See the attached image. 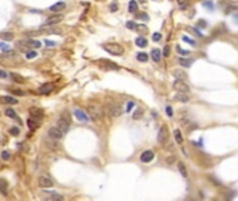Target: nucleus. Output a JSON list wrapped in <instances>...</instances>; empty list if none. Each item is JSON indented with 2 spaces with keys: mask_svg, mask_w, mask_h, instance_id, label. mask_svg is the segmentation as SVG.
<instances>
[{
  "mask_svg": "<svg viewBox=\"0 0 238 201\" xmlns=\"http://www.w3.org/2000/svg\"><path fill=\"white\" fill-rule=\"evenodd\" d=\"M88 116L89 119H92L93 122H100L103 116H105V110L99 104H89L88 105Z\"/></svg>",
  "mask_w": 238,
  "mask_h": 201,
  "instance_id": "f257e3e1",
  "label": "nucleus"
},
{
  "mask_svg": "<svg viewBox=\"0 0 238 201\" xmlns=\"http://www.w3.org/2000/svg\"><path fill=\"white\" fill-rule=\"evenodd\" d=\"M103 110H105V113L106 115H109L110 117H119L123 115V106L120 105V104H117V102H107L106 105H105V108H103Z\"/></svg>",
  "mask_w": 238,
  "mask_h": 201,
  "instance_id": "f03ea898",
  "label": "nucleus"
},
{
  "mask_svg": "<svg viewBox=\"0 0 238 201\" xmlns=\"http://www.w3.org/2000/svg\"><path fill=\"white\" fill-rule=\"evenodd\" d=\"M70 124H71V120H70V116H68V113H63L61 116L59 117V120H57V124H56V127L63 133V134H65L67 131H68V128H70Z\"/></svg>",
  "mask_w": 238,
  "mask_h": 201,
  "instance_id": "7ed1b4c3",
  "label": "nucleus"
},
{
  "mask_svg": "<svg viewBox=\"0 0 238 201\" xmlns=\"http://www.w3.org/2000/svg\"><path fill=\"white\" fill-rule=\"evenodd\" d=\"M106 52H109L110 54H114V56H121L124 53V48L119 45V43H105L102 46Z\"/></svg>",
  "mask_w": 238,
  "mask_h": 201,
  "instance_id": "20e7f679",
  "label": "nucleus"
},
{
  "mask_svg": "<svg viewBox=\"0 0 238 201\" xmlns=\"http://www.w3.org/2000/svg\"><path fill=\"white\" fill-rule=\"evenodd\" d=\"M102 69H105V70H119L120 66L117 63H114V62H110L107 59H100V60H97L96 62Z\"/></svg>",
  "mask_w": 238,
  "mask_h": 201,
  "instance_id": "39448f33",
  "label": "nucleus"
},
{
  "mask_svg": "<svg viewBox=\"0 0 238 201\" xmlns=\"http://www.w3.org/2000/svg\"><path fill=\"white\" fill-rule=\"evenodd\" d=\"M173 88L177 92H183V94H187V92L189 91L188 84H187L185 81H183V80H175L173 83Z\"/></svg>",
  "mask_w": 238,
  "mask_h": 201,
  "instance_id": "423d86ee",
  "label": "nucleus"
},
{
  "mask_svg": "<svg viewBox=\"0 0 238 201\" xmlns=\"http://www.w3.org/2000/svg\"><path fill=\"white\" fill-rule=\"evenodd\" d=\"M63 133L57 128V127H50L49 130H47V137L50 138V140H54V141H59V140H61L63 138Z\"/></svg>",
  "mask_w": 238,
  "mask_h": 201,
  "instance_id": "0eeeda50",
  "label": "nucleus"
},
{
  "mask_svg": "<svg viewBox=\"0 0 238 201\" xmlns=\"http://www.w3.org/2000/svg\"><path fill=\"white\" fill-rule=\"evenodd\" d=\"M167 140H169V128H167V126H162L159 130V134H157V141L162 145H164L167 143Z\"/></svg>",
  "mask_w": 238,
  "mask_h": 201,
  "instance_id": "6e6552de",
  "label": "nucleus"
},
{
  "mask_svg": "<svg viewBox=\"0 0 238 201\" xmlns=\"http://www.w3.org/2000/svg\"><path fill=\"white\" fill-rule=\"evenodd\" d=\"M38 183L42 189H46V187H52L53 186V180L50 179V176L47 175H42L39 179H38Z\"/></svg>",
  "mask_w": 238,
  "mask_h": 201,
  "instance_id": "1a4fd4ad",
  "label": "nucleus"
},
{
  "mask_svg": "<svg viewBox=\"0 0 238 201\" xmlns=\"http://www.w3.org/2000/svg\"><path fill=\"white\" fill-rule=\"evenodd\" d=\"M153 159H155V152L152 149H146L141 154V162H143V163H149Z\"/></svg>",
  "mask_w": 238,
  "mask_h": 201,
  "instance_id": "9d476101",
  "label": "nucleus"
},
{
  "mask_svg": "<svg viewBox=\"0 0 238 201\" xmlns=\"http://www.w3.org/2000/svg\"><path fill=\"white\" fill-rule=\"evenodd\" d=\"M74 116H75L77 120H79V122H82V123H87L88 120H89L88 113L84 112L82 109H75V110H74Z\"/></svg>",
  "mask_w": 238,
  "mask_h": 201,
  "instance_id": "9b49d317",
  "label": "nucleus"
},
{
  "mask_svg": "<svg viewBox=\"0 0 238 201\" xmlns=\"http://www.w3.org/2000/svg\"><path fill=\"white\" fill-rule=\"evenodd\" d=\"M29 113H31V119H35L38 122H41V119L43 117V110L39 109V108H31Z\"/></svg>",
  "mask_w": 238,
  "mask_h": 201,
  "instance_id": "f8f14e48",
  "label": "nucleus"
},
{
  "mask_svg": "<svg viewBox=\"0 0 238 201\" xmlns=\"http://www.w3.org/2000/svg\"><path fill=\"white\" fill-rule=\"evenodd\" d=\"M53 89H54L53 83H45L43 85H41V87L38 88V92H39V94H50Z\"/></svg>",
  "mask_w": 238,
  "mask_h": 201,
  "instance_id": "ddd939ff",
  "label": "nucleus"
},
{
  "mask_svg": "<svg viewBox=\"0 0 238 201\" xmlns=\"http://www.w3.org/2000/svg\"><path fill=\"white\" fill-rule=\"evenodd\" d=\"M60 21H63V15L61 14H53L46 20V25H56Z\"/></svg>",
  "mask_w": 238,
  "mask_h": 201,
  "instance_id": "4468645a",
  "label": "nucleus"
},
{
  "mask_svg": "<svg viewBox=\"0 0 238 201\" xmlns=\"http://www.w3.org/2000/svg\"><path fill=\"white\" fill-rule=\"evenodd\" d=\"M39 32H46V34H60V30L56 28L54 25H45V27H41Z\"/></svg>",
  "mask_w": 238,
  "mask_h": 201,
  "instance_id": "2eb2a0df",
  "label": "nucleus"
},
{
  "mask_svg": "<svg viewBox=\"0 0 238 201\" xmlns=\"http://www.w3.org/2000/svg\"><path fill=\"white\" fill-rule=\"evenodd\" d=\"M9 183H7V180L4 179V177H0V193L3 194V196H7L9 194Z\"/></svg>",
  "mask_w": 238,
  "mask_h": 201,
  "instance_id": "dca6fc26",
  "label": "nucleus"
},
{
  "mask_svg": "<svg viewBox=\"0 0 238 201\" xmlns=\"http://www.w3.org/2000/svg\"><path fill=\"white\" fill-rule=\"evenodd\" d=\"M0 102H1V104H10V105H15L18 101H17L14 96L3 95V96H0Z\"/></svg>",
  "mask_w": 238,
  "mask_h": 201,
  "instance_id": "f3484780",
  "label": "nucleus"
},
{
  "mask_svg": "<svg viewBox=\"0 0 238 201\" xmlns=\"http://www.w3.org/2000/svg\"><path fill=\"white\" fill-rule=\"evenodd\" d=\"M64 9H65L64 1H59V3H56L53 6H50V11H53V13H60V11H63Z\"/></svg>",
  "mask_w": 238,
  "mask_h": 201,
  "instance_id": "a211bd4d",
  "label": "nucleus"
},
{
  "mask_svg": "<svg viewBox=\"0 0 238 201\" xmlns=\"http://www.w3.org/2000/svg\"><path fill=\"white\" fill-rule=\"evenodd\" d=\"M45 193H49V196H50V200H52V201H64V197H63L61 194L56 193V191H47V190H45Z\"/></svg>",
  "mask_w": 238,
  "mask_h": 201,
  "instance_id": "6ab92c4d",
  "label": "nucleus"
},
{
  "mask_svg": "<svg viewBox=\"0 0 238 201\" xmlns=\"http://www.w3.org/2000/svg\"><path fill=\"white\" fill-rule=\"evenodd\" d=\"M184 127H185V131H192V130H196L198 128V124L195 122H189V120H184Z\"/></svg>",
  "mask_w": 238,
  "mask_h": 201,
  "instance_id": "aec40b11",
  "label": "nucleus"
},
{
  "mask_svg": "<svg viewBox=\"0 0 238 201\" xmlns=\"http://www.w3.org/2000/svg\"><path fill=\"white\" fill-rule=\"evenodd\" d=\"M174 99H175V101H178V102H183V104H185V102H188V101H189V96L187 95V94L178 92V94H175Z\"/></svg>",
  "mask_w": 238,
  "mask_h": 201,
  "instance_id": "412c9836",
  "label": "nucleus"
},
{
  "mask_svg": "<svg viewBox=\"0 0 238 201\" xmlns=\"http://www.w3.org/2000/svg\"><path fill=\"white\" fill-rule=\"evenodd\" d=\"M151 56L155 62H160V59H162V52H160V49H152Z\"/></svg>",
  "mask_w": 238,
  "mask_h": 201,
  "instance_id": "4be33fe9",
  "label": "nucleus"
},
{
  "mask_svg": "<svg viewBox=\"0 0 238 201\" xmlns=\"http://www.w3.org/2000/svg\"><path fill=\"white\" fill-rule=\"evenodd\" d=\"M173 75L175 77V78H177V80H183V81H184L185 78L188 77V75H187V73H185V71H183V70H174V71H173Z\"/></svg>",
  "mask_w": 238,
  "mask_h": 201,
  "instance_id": "5701e85b",
  "label": "nucleus"
},
{
  "mask_svg": "<svg viewBox=\"0 0 238 201\" xmlns=\"http://www.w3.org/2000/svg\"><path fill=\"white\" fill-rule=\"evenodd\" d=\"M6 116L10 117V119H14V120H20V117H18V115L15 113V110L14 109H11V108H9V109H6Z\"/></svg>",
  "mask_w": 238,
  "mask_h": 201,
  "instance_id": "b1692460",
  "label": "nucleus"
},
{
  "mask_svg": "<svg viewBox=\"0 0 238 201\" xmlns=\"http://www.w3.org/2000/svg\"><path fill=\"white\" fill-rule=\"evenodd\" d=\"M177 166H178V172L181 173V176H183L184 179H187V177H188V172H187L185 165L183 163V162H178V165H177Z\"/></svg>",
  "mask_w": 238,
  "mask_h": 201,
  "instance_id": "393cba45",
  "label": "nucleus"
},
{
  "mask_svg": "<svg viewBox=\"0 0 238 201\" xmlns=\"http://www.w3.org/2000/svg\"><path fill=\"white\" fill-rule=\"evenodd\" d=\"M178 63H180V66H183V67H189L191 64L194 63V60H192V59H183V57H180V59H178Z\"/></svg>",
  "mask_w": 238,
  "mask_h": 201,
  "instance_id": "a878e982",
  "label": "nucleus"
},
{
  "mask_svg": "<svg viewBox=\"0 0 238 201\" xmlns=\"http://www.w3.org/2000/svg\"><path fill=\"white\" fill-rule=\"evenodd\" d=\"M174 138H175V141H177V144H183L184 143V138H183V134H181V131L177 128V130H174Z\"/></svg>",
  "mask_w": 238,
  "mask_h": 201,
  "instance_id": "bb28decb",
  "label": "nucleus"
},
{
  "mask_svg": "<svg viewBox=\"0 0 238 201\" xmlns=\"http://www.w3.org/2000/svg\"><path fill=\"white\" fill-rule=\"evenodd\" d=\"M135 45L139 46V48H145V46L148 45V41H146L143 36H138V38L135 39Z\"/></svg>",
  "mask_w": 238,
  "mask_h": 201,
  "instance_id": "cd10ccee",
  "label": "nucleus"
},
{
  "mask_svg": "<svg viewBox=\"0 0 238 201\" xmlns=\"http://www.w3.org/2000/svg\"><path fill=\"white\" fill-rule=\"evenodd\" d=\"M27 123H28V127H29L32 131H33V130H36V128L39 127V122H38V120H35V119H28V122H27Z\"/></svg>",
  "mask_w": 238,
  "mask_h": 201,
  "instance_id": "c85d7f7f",
  "label": "nucleus"
},
{
  "mask_svg": "<svg viewBox=\"0 0 238 201\" xmlns=\"http://www.w3.org/2000/svg\"><path fill=\"white\" fill-rule=\"evenodd\" d=\"M128 11H130V13L138 11V3H137L135 0H131L130 3H128Z\"/></svg>",
  "mask_w": 238,
  "mask_h": 201,
  "instance_id": "c756f323",
  "label": "nucleus"
},
{
  "mask_svg": "<svg viewBox=\"0 0 238 201\" xmlns=\"http://www.w3.org/2000/svg\"><path fill=\"white\" fill-rule=\"evenodd\" d=\"M148 59H149V56H148L146 53H143V52H141V53H138V54H137V60H139V62H142V63L148 62Z\"/></svg>",
  "mask_w": 238,
  "mask_h": 201,
  "instance_id": "7c9ffc66",
  "label": "nucleus"
},
{
  "mask_svg": "<svg viewBox=\"0 0 238 201\" xmlns=\"http://www.w3.org/2000/svg\"><path fill=\"white\" fill-rule=\"evenodd\" d=\"M28 43H29V46H31V49H38V48H41L42 46V43L39 42V41H33V39H29L28 41Z\"/></svg>",
  "mask_w": 238,
  "mask_h": 201,
  "instance_id": "2f4dec72",
  "label": "nucleus"
},
{
  "mask_svg": "<svg viewBox=\"0 0 238 201\" xmlns=\"http://www.w3.org/2000/svg\"><path fill=\"white\" fill-rule=\"evenodd\" d=\"M0 38L4 39V41H11V39L14 38V35L10 34V32H3V34H0Z\"/></svg>",
  "mask_w": 238,
  "mask_h": 201,
  "instance_id": "473e14b6",
  "label": "nucleus"
},
{
  "mask_svg": "<svg viewBox=\"0 0 238 201\" xmlns=\"http://www.w3.org/2000/svg\"><path fill=\"white\" fill-rule=\"evenodd\" d=\"M10 77H13V80L17 81V83H24L25 81L24 77H21V75H18V74H14V73H10Z\"/></svg>",
  "mask_w": 238,
  "mask_h": 201,
  "instance_id": "72a5a7b5",
  "label": "nucleus"
},
{
  "mask_svg": "<svg viewBox=\"0 0 238 201\" xmlns=\"http://www.w3.org/2000/svg\"><path fill=\"white\" fill-rule=\"evenodd\" d=\"M10 158H11L10 151H7V149H6V151H3V152H1V159H3V161H9Z\"/></svg>",
  "mask_w": 238,
  "mask_h": 201,
  "instance_id": "f704fd0d",
  "label": "nucleus"
},
{
  "mask_svg": "<svg viewBox=\"0 0 238 201\" xmlns=\"http://www.w3.org/2000/svg\"><path fill=\"white\" fill-rule=\"evenodd\" d=\"M36 56H38V53L35 52V50H29V52H27V56H25V57H27L28 60H31V59H35Z\"/></svg>",
  "mask_w": 238,
  "mask_h": 201,
  "instance_id": "c9c22d12",
  "label": "nucleus"
},
{
  "mask_svg": "<svg viewBox=\"0 0 238 201\" xmlns=\"http://www.w3.org/2000/svg\"><path fill=\"white\" fill-rule=\"evenodd\" d=\"M0 49L3 52H9L10 50V45H7L6 42H0Z\"/></svg>",
  "mask_w": 238,
  "mask_h": 201,
  "instance_id": "e433bc0d",
  "label": "nucleus"
},
{
  "mask_svg": "<svg viewBox=\"0 0 238 201\" xmlns=\"http://www.w3.org/2000/svg\"><path fill=\"white\" fill-rule=\"evenodd\" d=\"M152 39H153V42H159V41L162 39V34H159V32H155V34L152 35Z\"/></svg>",
  "mask_w": 238,
  "mask_h": 201,
  "instance_id": "4c0bfd02",
  "label": "nucleus"
},
{
  "mask_svg": "<svg viewBox=\"0 0 238 201\" xmlns=\"http://www.w3.org/2000/svg\"><path fill=\"white\" fill-rule=\"evenodd\" d=\"M125 27H127L128 30H137V24L132 21H127L125 22Z\"/></svg>",
  "mask_w": 238,
  "mask_h": 201,
  "instance_id": "58836bf2",
  "label": "nucleus"
},
{
  "mask_svg": "<svg viewBox=\"0 0 238 201\" xmlns=\"http://www.w3.org/2000/svg\"><path fill=\"white\" fill-rule=\"evenodd\" d=\"M209 180H210L213 184H216V186H221V182L217 180V177H215V176H209Z\"/></svg>",
  "mask_w": 238,
  "mask_h": 201,
  "instance_id": "ea45409f",
  "label": "nucleus"
},
{
  "mask_svg": "<svg viewBox=\"0 0 238 201\" xmlns=\"http://www.w3.org/2000/svg\"><path fill=\"white\" fill-rule=\"evenodd\" d=\"M183 41H185V42H188V43H191V46H196V42H195L194 39H191V38H188V36H183Z\"/></svg>",
  "mask_w": 238,
  "mask_h": 201,
  "instance_id": "a19ab883",
  "label": "nucleus"
},
{
  "mask_svg": "<svg viewBox=\"0 0 238 201\" xmlns=\"http://www.w3.org/2000/svg\"><path fill=\"white\" fill-rule=\"evenodd\" d=\"M203 7L209 9V10H213V3H212L210 0H207V1H203Z\"/></svg>",
  "mask_w": 238,
  "mask_h": 201,
  "instance_id": "79ce46f5",
  "label": "nucleus"
},
{
  "mask_svg": "<svg viewBox=\"0 0 238 201\" xmlns=\"http://www.w3.org/2000/svg\"><path fill=\"white\" fill-rule=\"evenodd\" d=\"M10 134H13V136H18V134H20V128H18V127H11Z\"/></svg>",
  "mask_w": 238,
  "mask_h": 201,
  "instance_id": "37998d69",
  "label": "nucleus"
},
{
  "mask_svg": "<svg viewBox=\"0 0 238 201\" xmlns=\"http://www.w3.org/2000/svg\"><path fill=\"white\" fill-rule=\"evenodd\" d=\"M137 30L141 32H148V28H146V25H143V24H139V25H137Z\"/></svg>",
  "mask_w": 238,
  "mask_h": 201,
  "instance_id": "c03bdc74",
  "label": "nucleus"
},
{
  "mask_svg": "<svg viewBox=\"0 0 238 201\" xmlns=\"http://www.w3.org/2000/svg\"><path fill=\"white\" fill-rule=\"evenodd\" d=\"M175 49H177V52L180 53V54H189V52H188V50H185V49L180 48V46H175Z\"/></svg>",
  "mask_w": 238,
  "mask_h": 201,
  "instance_id": "a18cd8bd",
  "label": "nucleus"
},
{
  "mask_svg": "<svg viewBox=\"0 0 238 201\" xmlns=\"http://www.w3.org/2000/svg\"><path fill=\"white\" fill-rule=\"evenodd\" d=\"M163 56H170V46L166 45L164 49H163Z\"/></svg>",
  "mask_w": 238,
  "mask_h": 201,
  "instance_id": "49530a36",
  "label": "nucleus"
},
{
  "mask_svg": "<svg viewBox=\"0 0 238 201\" xmlns=\"http://www.w3.org/2000/svg\"><path fill=\"white\" fill-rule=\"evenodd\" d=\"M198 27H199V28H206V27H207V22H206L205 20H199V21H198Z\"/></svg>",
  "mask_w": 238,
  "mask_h": 201,
  "instance_id": "de8ad7c7",
  "label": "nucleus"
},
{
  "mask_svg": "<svg viewBox=\"0 0 238 201\" xmlns=\"http://www.w3.org/2000/svg\"><path fill=\"white\" fill-rule=\"evenodd\" d=\"M142 116V109H137V110H135V113H134V119H139V117Z\"/></svg>",
  "mask_w": 238,
  "mask_h": 201,
  "instance_id": "09e8293b",
  "label": "nucleus"
},
{
  "mask_svg": "<svg viewBox=\"0 0 238 201\" xmlns=\"http://www.w3.org/2000/svg\"><path fill=\"white\" fill-rule=\"evenodd\" d=\"M166 162H167L169 165H171V163H174V162H175V157H174V155H170V157L167 158V161H166Z\"/></svg>",
  "mask_w": 238,
  "mask_h": 201,
  "instance_id": "8fccbe9b",
  "label": "nucleus"
},
{
  "mask_svg": "<svg viewBox=\"0 0 238 201\" xmlns=\"http://www.w3.org/2000/svg\"><path fill=\"white\" fill-rule=\"evenodd\" d=\"M45 43H46V46H49V48H53V46H56V42H53V41H49V39H46Z\"/></svg>",
  "mask_w": 238,
  "mask_h": 201,
  "instance_id": "3c124183",
  "label": "nucleus"
},
{
  "mask_svg": "<svg viewBox=\"0 0 238 201\" xmlns=\"http://www.w3.org/2000/svg\"><path fill=\"white\" fill-rule=\"evenodd\" d=\"M177 1H178V4H180L181 9H185V7H187V0H177Z\"/></svg>",
  "mask_w": 238,
  "mask_h": 201,
  "instance_id": "603ef678",
  "label": "nucleus"
},
{
  "mask_svg": "<svg viewBox=\"0 0 238 201\" xmlns=\"http://www.w3.org/2000/svg\"><path fill=\"white\" fill-rule=\"evenodd\" d=\"M166 113H167V116L169 117H171L173 116V109H171L170 106H167V108H166Z\"/></svg>",
  "mask_w": 238,
  "mask_h": 201,
  "instance_id": "864d4df0",
  "label": "nucleus"
},
{
  "mask_svg": "<svg viewBox=\"0 0 238 201\" xmlns=\"http://www.w3.org/2000/svg\"><path fill=\"white\" fill-rule=\"evenodd\" d=\"M137 17H138L139 20H143V21H146V20L149 18V17H148L146 14H137Z\"/></svg>",
  "mask_w": 238,
  "mask_h": 201,
  "instance_id": "5fc2aeb1",
  "label": "nucleus"
},
{
  "mask_svg": "<svg viewBox=\"0 0 238 201\" xmlns=\"http://www.w3.org/2000/svg\"><path fill=\"white\" fill-rule=\"evenodd\" d=\"M132 108H134V102L130 101V102H128V105H127V112H131V109H132Z\"/></svg>",
  "mask_w": 238,
  "mask_h": 201,
  "instance_id": "6e6d98bb",
  "label": "nucleus"
},
{
  "mask_svg": "<svg viewBox=\"0 0 238 201\" xmlns=\"http://www.w3.org/2000/svg\"><path fill=\"white\" fill-rule=\"evenodd\" d=\"M9 74L6 73V71H3V70H0V78H7Z\"/></svg>",
  "mask_w": 238,
  "mask_h": 201,
  "instance_id": "4d7b16f0",
  "label": "nucleus"
},
{
  "mask_svg": "<svg viewBox=\"0 0 238 201\" xmlns=\"http://www.w3.org/2000/svg\"><path fill=\"white\" fill-rule=\"evenodd\" d=\"M11 92L15 94V95H24V92H22V91H18V89H13Z\"/></svg>",
  "mask_w": 238,
  "mask_h": 201,
  "instance_id": "13d9d810",
  "label": "nucleus"
},
{
  "mask_svg": "<svg viewBox=\"0 0 238 201\" xmlns=\"http://www.w3.org/2000/svg\"><path fill=\"white\" fill-rule=\"evenodd\" d=\"M6 56H9V57H13V56H15V52H13V50H9V52L6 53Z\"/></svg>",
  "mask_w": 238,
  "mask_h": 201,
  "instance_id": "bf43d9fd",
  "label": "nucleus"
},
{
  "mask_svg": "<svg viewBox=\"0 0 238 201\" xmlns=\"http://www.w3.org/2000/svg\"><path fill=\"white\" fill-rule=\"evenodd\" d=\"M110 10H111V11H116V10H117V4H116V3H113V4L110 6Z\"/></svg>",
  "mask_w": 238,
  "mask_h": 201,
  "instance_id": "052dcab7",
  "label": "nucleus"
},
{
  "mask_svg": "<svg viewBox=\"0 0 238 201\" xmlns=\"http://www.w3.org/2000/svg\"><path fill=\"white\" fill-rule=\"evenodd\" d=\"M234 20H235V21H238V14H234Z\"/></svg>",
  "mask_w": 238,
  "mask_h": 201,
  "instance_id": "680f3d73",
  "label": "nucleus"
},
{
  "mask_svg": "<svg viewBox=\"0 0 238 201\" xmlns=\"http://www.w3.org/2000/svg\"><path fill=\"white\" fill-rule=\"evenodd\" d=\"M43 201H52V200H50V198H46V200H43Z\"/></svg>",
  "mask_w": 238,
  "mask_h": 201,
  "instance_id": "e2e57ef3",
  "label": "nucleus"
},
{
  "mask_svg": "<svg viewBox=\"0 0 238 201\" xmlns=\"http://www.w3.org/2000/svg\"><path fill=\"white\" fill-rule=\"evenodd\" d=\"M139 1H141V3H145V1H146V0H139Z\"/></svg>",
  "mask_w": 238,
  "mask_h": 201,
  "instance_id": "0e129e2a",
  "label": "nucleus"
},
{
  "mask_svg": "<svg viewBox=\"0 0 238 201\" xmlns=\"http://www.w3.org/2000/svg\"><path fill=\"white\" fill-rule=\"evenodd\" d=\"M0 168H1V165H0Z\"/></svg>",
  "mask_w": 238,
  "mask_h": 201,
  "instance_id": "69168bd1",
  "label": "nucleus"
}]
</instances>
